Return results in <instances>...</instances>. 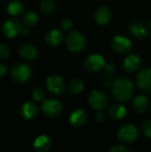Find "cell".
Listing matches in <instances>:
<instances>
[{
	"label": "cell",
	"instance_id": "obj_1",
	"mask_svg": "<svg viewBox=\"0 0 151 152\" xmlns=\"http://www.w3.org/2000/svg\"><path fill=\"white\" fill-rule=\"evenodd\" d=\"M134 84L126 77L116 79L111 85V91L114 98L120 102H128L134 94Z\"/></svg>",
	"mask_w": 151,
	"mask_h": 152
},
{
	"label": "cell",
	"instance_id": "obj_2",
	"mask_svg": "<svg viewBox=\"0 0 151 152\" xmlns=\"http://www.w3.org/2000/svg\"><path fill=\"white\" fill-rule=\"evenodd\" d=\"M33 74V69L28 63L17 62L11 69V77L15 83L23 84L28 82Z\"/></svg>",
	"mask_w": 151,
	"mask_h": 152
},
{
	"label": "cell",
	"instance_id": "obj_3",
	"mask_svg": "<svg viewBox=\"0 0 151 152\" xmlns=\"http://www.w3.org/2000/svg\"><path fill=\"white\" fill-rule=\"evenodd\" d=\"M65 45L71 53H80L86 45L85 36L78 31H69L65 38Z\"/></svg>",
	"mask_w": 151,
	"mask_h": 152
},
{
	"label": "cell",
	"instance_id": "obj_4",
	"mask_svg": "<svg viewBox=\"0 0 151 152\" xmlns=\"http://www.w3.org/2000/svg\"><path fill=\"white\" fill-rule=\"evenodd\" d=\"M45 86L47 91L54 96H61L66 91V83L64 79L56 74H53L47 77Z\"/></svg>",
	"mask_w": 151,
	"mask_h": 152
},
{
	"label": "cell",
	"instance_id": "obj_5",
	"mask_svg": "<svg viewBox=\"0 0 151 152\" xmlns=\"http://www.w3.org/2000/svg\"><path fill=\"white\" fill-rule=\"evenodd\" d=\"M139 129L133 124H125L121 126L117 132L118 140L123 143H132L135 142L139 137Z\"/></svg>",
	"mask_w": 151,
	"mask_h": 152
},
{
	"label": "cell",
	"instance_id": "obj_6",
	"mask_svg": "<svg viewBox=\"0 0 151 152\" xmlns=\"http://www.w3.org/2000/svg\"><path fill=\"white\" fill-rule=\"evenodd\" d=\"M88 102L92 108L96 110H103L107 108L109 103L108 95L101 90H93L88 94Z\"/></svg>",
	"mask_w": 151,
	"mask_h": 152
},
{
	"label": "cell",
	"instance_id": "obj_7",
	"mask_svg": "<svg viewBox=\"0 0 151 152\" xmlns=\"http://www.w3.org/2000/svg\"><path fill=\"white\" fill-rule=\"evenodd\" d=\"M62 104L56 99H48L44 101L41 106L43 114L49 118H55L62 112Z\"/></svg>",
	"mask_w": 151,
	"mask_h": 152
},
{
	"label": "cell",
	"instance_id": "obj_8",
	"mask_svg": "<svg viewBox=\"0 0 151 152\" xmlns=\"http://www.w3.org/2000/svg\"><path fill=\"white\" fill-rule=\"evenodd\" d=\"M2 31L5 37H7L9 38H13L21 33L22 26H21V23L20 22V20H18L15 18H11L3 23Z\"/></svg>",
	"mask_w": 151,
	"mask_h": 152
},
{
	"label": "cell",
	"instance_id": "obj_9",
	"mask_svg": "<svg viewBox=\"0 0 151 152\" xmlns=\"http://www.w3.org/2000/svg\"><path fill=\"white\" fill-rule=\"evenodd\" d=\"M111 47L113 51H115L117 53H127L132 49V42L128 37L118 35L113 37L111 41Z\"/></svg>",
	"mask_w": 151,
	"mask_h": 152
},
{
	"label": "cell",
	"instance_id": "obj_10",
	"mask_svg": "<svg viewBox=\"0 0 151 152\" xmlns=\"http://www.w3.org/2000/svg\"><path fill=\"white\" fill-rule=\"evenodd\" d=\"M105 64L104 58L99 54H91L86 57L84 61V67L89 72L100 71L104 68Z\"/></svg>",
	"mask_w": 151,
	"mask_h": 152
},
{
	"label": "cell",
	"instance_id": "obj_11",
	"mask_svg": "<svg viewBox=\"0 0 151 152\" xmlns=\"http://www.w3.org/2000/svg\"><path fill=\"white\" fill-rule=\"evenodd\" d=\"M136 84L144 93H151V68H145L137 74Z\"/></svg>",
	"mask_w": 151,
	"mask_h": 152
},
{
	"label": "cell",
	"instance_id": "obj_12",
	"mask_svg": "<svg viewBox=\"0 0 151 152\" xmlns=\"http://www.w3.org/2000/svg\"><path fill=\"white\" fill-rule=\"evenodd\" d=\"M123 69L126 73H134L142 66V59L138 54H129L123 61Z\"/></svg>",
	"mask_w": 151,
	"mask_h": 152
},
{
	"label": "cell",
	"instance_id": "obj_13",
	"mask_svg": "<svg viewBox=\"0 0 151 152\" xmlns=\"http://www.w3.org/2000/svg\"><path fill=\"white\" fill-rule=\"evenodd\" d=\"M39 113V108L36 103L33 102H27L23 103L20 109V116L26 120H30L35 118Z\"/></svg>",
	"mask_w": 151,
	"mask_h": 152
},
{
	"label": "cell",
	"instance_id": "obj_14",
	"mask_svg": "<svg viewBox=\"0 0 151 152\" xmlns=\"http://www.w3.org/2000/svg\"><path fill=\"white\" fill-rule=\"evenodd\" d=\"M93 17H94L95 22L98 25L104 26V25L108 24L109 22V20H111L112 12H111V10L109 7L101 5V6H99L95 10Z\"/></svg>",
	"mask_w": 151,
	"mask_h": 152
},
{
	"label": "cell",
	"instance_id": "obj_15",
	"mask_svg": "<svg viewBox=\"0 0 151 152\" xmlns=\"http://www.w3.org/2000/svg\"><path fill=\"white\" fill-rule=\"evenodd\" d=\"M20 56L26 61H34L38 55L37 49L31 44H22L18 48Z\"/></svg>",
	"mask_w": 151,
	"mask_h": 152
},
{
	"label": "cell",
	"instance_id": "obj_16",
	"mask_svg": "<svg viewBox=\"0 0 151 152\" xmlns=\"http://www.w3.org/2000/svg\"><path fill=\"white\" fill-rule=\"evenodd\" d=\"M87 121V114L83 109H77L71 112L69 122L74 127H81Z\"/></svg>",
	"mask_w": 151,
	"mask_h": 152
},
{
	"label": "cell",
	"instance_id": "obj_17",
	"mask_svg": "<svg viewBox=\"0 0 151 152\" xmlns=\"http://www.w3.org/2000/svg\"><path fill=\"white\" fill-rule=\"evenodd\" d=\"M53 145L52 139L47 135H40L36 137L33 142V149L36 151L38 152H45L48 151Z\"/></svg>",
	"mask_w": 151,
	"mask_h": 152
},
{
	"label": "cell",
	"instance_id": "obj_18",
	"mask_svg": "<svg viewBox=\"0 0 151 152\" xmlns=\"http://www.w3.org/2000/svg\"><path fill=\"white\" fill-rule=\"evenodd\" d=\"M129 30L131 34L137 38H144L148 36L149 28H147L143 22L140 20H134L130 23Z\"/></svg>",
	"mask_w": 151,
	"mask_h": 152
},
{
	"label": "cell",
	"instance_id": "obj_19",
	"mask_svg": "<svg viewBox=\"0 0 151 152\" xmlns=\"http://www.w3.org/2000/svg\"><path fill=\"white\" fill-rule=\"evenodd\" d=\"M126 113V108L120 103H115L108 109V117L112 120H120L125 117Z\"/></svg>",
	"mask_w": 151,
	"mask_h": 152
},
{
	"label": "cell",
	"instance_id": "obj_20",
	"mask_svg": "<svg viewBox=\"0 0 151 152\" xmlns=\"http://www.w3.org/2000/svg\"><path fill=\"white\" fill-rule=\"evenodd\" d=\"M63 33L57 29V28H53L51 29L45 36V43L52 47H55L58 46L61 44V42L63 41Z\"/></svg>",
	"mask_w": 151,
	"mask_h": 152
},
{
	"label": "cell",
	"instance_id": "obj_21",
	"mask_svg": "<svg viewBox=\"0 0 151 152\" xmlns=\"http://www.w3.org/2000/svg\"><path fill=\"white\" fill-rule=\"evenodd\" d=\"M133 108L135 112L143 114L147 112L150 108V101L145 95L139 94L133 101Z\"/></svg>",
	"mask_w": 151,
	"mask_h": 152
},
{
	"label": "cell",
	"instance_id": "obj_22",
	"mask_svg": "<svg viewBox=\"0 0 151 152\" xmlns=\"http://www.w3.org/2000/svg\"><path fill=\"white\" fill-rule=\"evenodd\" d=\"M7 12L13 17H17L21 15L25 11L24 4L20 0H12L8 3L6 6Z\"/></svg>",
	"mask_w": 151,
	"mask_h": 152
},
{
	"label": "cell",
	"instance_id": "obj_23",
	"mask_svg": "<svg viewBox=\"0 0 151 152\" xmlns=\"http://www.w3.org/2000/svg\"><path fill=\"white\" fill-rule=\"evenodd\" d=\"M84 87H85V84L83 80L79 78H75L69 82L68 91L70 95H77L84 90Z\"/></svg>",
	"mask_w": 151,
	"mask_h": 152
},
{
	"label": "cell",
	"instance_id": "obj_24",
	"mask_svg": "<svg viewBox=\"0 0 151 152\" xmlns=\"http://www.w3.org/2000/svg\"><path fill=\"white\" fill-rule=\"evenodd\" d=\"M22 21L27 27H34L38 23L39 18H38V15L36 12H28L22 17Z\"/></svg>",
	"mask_w": 151,
	"mask_h": 152
},
{
	"label": "cell",
	"instance_id": "obj_25",
	"mask_svg": "<svg viewBox=\"0 0 151 152\" xmlns=\"http://www.w3.org/2000/svg\"><path fill=\"white\" fill-rule=\"evenodd\" d=\"M56 8V2L54 0H42L40 3V11L44 14L53 12Z\"/></svg>",
	"mask_w": 151,
	"mask_h": 152
},
{
	"label": "cell",
	"instance_id": "obj_26",
	"mask_svg": "<svg viewBox=\"0 0 151 152\" xmlns=\"http://www.w3.org/2000/svg\"><path fill=\"white\" fill-rule=\"evenodd\" d=\"M116 72V65L113 62H109L108 64H105L103 68V77L107 80H110L114 77Z\"/></svg>",
	"mask_w": 151,
	"mask_h": 152
},
{
	"label": "cell",
	"instance_id": "obj_27",
	"mask_svg": "<svg viewBox=\"0 0 151 152\" xmlns=\"http://www.w3.org/2000/svg\"><path fill=\"white\" fill-rule=\"evenodd\" d=\"M31 96L35 102H42L45 98V92L41 87H36L32 90Z\"/></svg>",
	"mask_w": 151,
	"mask_h": 152
},
{
	"label": "cell",
	"instance_id": "obj_28",
	"mask_svg": "<svg viewBox=\"0 0 151 152\" xmlns=\"http://www.w3.org/2000/svg\"><path fill=\"white\" fill-rule=\"evenodd\" d=\"M11 55V49L10 47L4 44V43H0V60H6L10 57Z\"/></svg>",
	"mask_w": 151,
	"mask_h": 152
},
{
	"label": "cell",
	"instance_id": "obj_29",
	"mask_svg": "<svg viewBox=\"0 0 151 152\" xmlns=\"http://www.w3.org/2000/svg\"><path fill=\"white\" fill-rule=\"evenodd\" d=\"M61 28L63 31L69 32L73 28V21L69 18H63L61 20Z\"/></svg>",
	"mask_w": 151,
	"mask_h": 152
},
{
	"label": "cell",
	"instance_id": "obj_30",
	"mask_svg": "<svg viewBox=\"0 0 151 152\" xmlns=\"http://www.w3.org/2000/svg\"><path fill=\"white\" fill-rule=\"evenodd\" d=\"M142 131L143 133V134L151 139V120H146L142 123Z\"/></svg>",
	"mask_w": 151,
	"mask_h": 152
},
{
	"label": "cell",
	"instance_id": "obj_31",
	"mask_svg": "<svg viewBox=\"0 0 151 152\" xmlns=\"http://www.w3.org/2000/svg\"><path fill=\"white\" fill-rule=\"evenodd\" d=\"M110 152H129L130 149L127 148L125 145H122V144H115L113 145L110 149Z\"/></svg>",
	"mask_w": 151,
	"mask_h": 152
},
{
	"label": "cell",
	"instance_id": "obj_32",
	"mask_svg": "<svg viewBox=\"0 0 151 152\" xmlns=\"http://www.w3.org/2000/svg\"><path fill=\"white\" fill-rule=\"evenodd\" d=\"M106 120V117L105 115L101 112V110H98L97 114L95 115V121L99 124V125H101L105 122Z\"/></svg>",
	"mask_w": 151,
	"mask_h": 152
},
{
	"label": "cell",
	"instance_id": "obj_33",
	"mask_svg": "<svg viewBox=\"0 0 151 152\" xmlns=\"http://www.w3.org/2000/svg\"><path fill=\"white\" fill-rule=\"evenodd\" d=\"M7 73V69L4 65L0 64V77H3L4 76H5Z\"/></svg>",
	"mask_w": 151,
	"mask_h": 152
},
{
	"label": "cell",
	"instance_id": "obj_34",
	"mask_svg": "<svg viewBox=\"0 0 151 152\" xmlns=\"http://www.w3.org/2000/svg\"><path fill=\"white\" fill-rule=\"evenodd\" d=\"M21 33L22 34H24V35H28V33H29V30H28V28H22V31H21Z\"/></svg>",
	"mask_w": 151,
	"mask_h": 152
},
{
	"label": "cell",
	"instance_id": "obj_35",
	"mask_svg": "<svg viewBox=\"0 0 151 152\" xmlns=\"http://www.w3.org/2000/svg\"><path fill=\"white\" fill-rule=\"evenodd\" d=\"M148 28H149V29L151 31V20L149 22V25H148Z\"/></svg>",
	"mask_w": 151,
	"mask_h": 152
}]
</instances>
